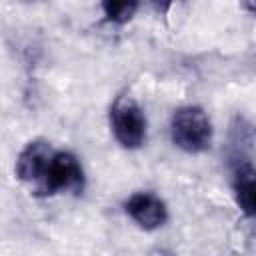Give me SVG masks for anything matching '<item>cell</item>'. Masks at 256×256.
Here are the masks:
<instances>
[{"instance_id": "8992f818", "label": "cell", "mask_w": 256, "mask_h": 256, "mask_svg": "<svg viewBox=\"0 0 256 256\" xmlns=\"http://www.w3.org/2000/svg\"><path fill=\"white\" fill-rule=\"evenodd\" d=\"M230 160H232V188L236 202L240 210L252 218L256 210V182H254L252 156H240Z\"/></svg>"}, {"instance_id": "ba28073f", "label": "cell", "mask_w": 256, "mask_h": 256, "mask_svg": "<svg viewBox=\"0 0 256 256\" xmlns=\"http://www.w3.org/2000/svg\"><path fill=\"white\" fill-rule=\"evenodd\" d=\"M152 256H172V254H168V252H164V250H156Z\"/></svg>"}, {"instance_id": "277c9868", "label": "cell", "mask_w": 256, "mask_h": 256, "mask_svg": "<svg viewBox=\"0 0 256 256\" xmlns=\"http://www.w3.org/2000/svg\"><path fill=\"white\" fill-rule=\"evenodd\" d=\"M52 154H54V148L46 140L28 142L22 148V152L18 154V158H16V176L24 184H28L32 188V192H36V188L40 186V182L46 174V168L50 164Z\"/></svg>"}, {"instance_id": "3957f363", "label": "cell", "mask_w": 256, "mask_h": 256, "mask_svg": "<svg viewBox=\"0 0 256 256\" xmlns=\"http://www.w3.org/2000/svg\"><path fill=\"white\" fill-rule=\"evenodd\" d=\"M110 126L114 138L128 150L140 148L146 140V118L130 94H122L114 100L110 108Z\"/></svg>"}, {"instance_id": "7a4b0ae2", "label": "cell", "mask_w": 256, "mask_h": 256, "mask_svg": "<svg viewBox=\"0 0 256 256\" xmlns=\"http://www.w3.org/2000/svg\"><path fill=\"white\" fill-rule=\"evenodd\" d=\"M84 188V170L78 158L66 150H54L46 174L36 188V196L78 194Z\"/></svg>"}, {"instance_id": "6da1fadb", "label": "cell", "mask_w": 256, "mask_h": 256, "mask_svg": "<svg viewBox=\"0 0 256 256\" xmlns=\"http://www.w3.org/2000/svg\"><path fill=\"white\" fill-rule=\"evenodd\" d=\"M170 136L180 150L188 154H198L210 148L212 124L200 106H182L172 116Z\"/></svg>"}, {"instance_id": "52a82bcc", "label": "cell", "mask_w": 256, "mask_h": 256, "mask_svg": "<svg viewBox=\"0 0 256 256\" xmlns=\"http://www.w3.org/2000/svg\"><path fill=\"white\" fill-rule=\"evenodd\" d=\"M102 10L108 22L126 24L138 10V2H102Z\"/></svg>"}, {"instance_id": "5b68a950", "label": "cell", "mask_w": 256, "mask_h": 256, "mask_svg": "<svg viewBox=\"0 0 256 256\" xmlns=\"http://www.w3.org/2000/svg\"><path fill=\"white\" fill-rule=\"evenodd\" d=\"M124 210L144 230H156L164 226L168 218V208L164 200L152 192H134L124 202Z\"/></svg>"}]
</instances>
